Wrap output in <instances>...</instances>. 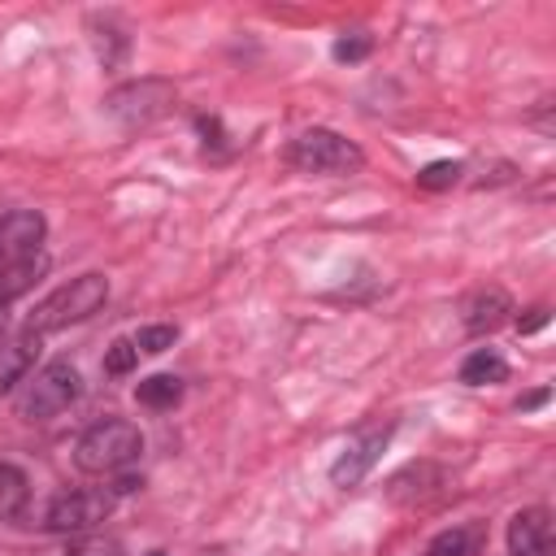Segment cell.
Segmentation results:
<instances>
[{"label": "cell", "instance_id": "obj_1", "mask_svg": "<svg viewBox=\"0 0 556 556\" xmlns=\"http://www.w3.org/2000/svg\"><path fill=\"white\" fill-rule=\"evenodd\" d=\"M109 300V278L104 274H78L70 282H61L52 295H43L35 304V313L26 317V330L30 334H52V330H65L74 321H87L91 313H100Z\"/></svg>", "mask_w": 556, "mask_h": 556}, {"label": "cell", "instance_id": "obj_2", "mask_svg": "<svg viewBox=\"0 0 556 556\" xmlns=\"http://www.w3.org/2000/svg\"><path fill=\"white\" fill-rule=\"evenodd\" d=\"M143 452V434L135 421L126 417H104L96 426H87L74 443V465L83 473H122L126 465H135Z\"/></svg>", "mask_w": 556, "mask_h": 556}, {"label": "cell", "instance_id": "obj_3", "mask_svg": "<svg viewBox=\"0 0 556 556\" xmlns=\"http://www.w3.org/2000/svg\"><path fill=\"white\" fill-rule=\"evenodd\" d=\"M282 161H287L291 169H300V174H330V178H343V174H356V169L365 165V152H361L348 135H339V130H330V126H313V130H300V135L282 148Z\"/></svg>", "mask_w": 556, "mask_h": 556}, {"label": "cell", "instance_id": "obj_4", "mask_svg": "<svg viewBox=\"0 0 556 556\" xmlns=\"http://www.w3.org/2000/svg\"><path fill=\"white\" fill-rule=\"evenodd\" d=\"M174 96L178 91L165 78H135V83H122V87H113L104 96V113L117 126L135 130V126H152L156 117H165L174 109Z\"/></svg>", "mask_w": 556, "mask_h": 556}, {"label": "cell", "instance_id": "obj_5", "mask_svg": "<svg viewBox=\"0 0 556 556\" xmlns=\"http://www.w3.org/2000/svg\"><path fill=\"white\" fill-rule=\"evenodd\" d=\"M78 395H83L78 369H74L70 361H48V365L26 382L17 413H22L26 421H48V417H61Z\"/></svg>", "mask_w": 556, "mask_h": 556}, {"label": "cell", "instance_id": "obj_6", "mask_svg": "<svg viewBox=\"0 0 556 556\" xmlns=\"http://www.w3.org/2000/svg\"><path fill=\"white\" fill-rule=\"evenodd\" d=\"M113 513V491H61L48 500L39 526L52 534H83Z\"/></svg>", "mask_w": 556, "mask_h": 556}, {"label": "cell", "instance_id": "obj_7", "mask_svg": "<svg viewBox=\"0 0 556 556\" xmlns=\"http://www.w3.org/2000/svg\"><path fill=\"white\" fill-rule=\"evenodd\" d=\"M391 430H395V426H374V430H361L356 439H348V447H343V452L334 456V465H330V482L343 486V491L356 486V482L378 465V456H382Z\"/></svg>", "mask_w": 556, "mask_h": 556}, {"label": "cell", "instance_id": "obj_8", "mask_svg": "<svg viewBox=\"0 0 556 556\" xmlns=\"http://www.w3.org/2000/svg\"><path fill=\"white\" fill-rule=\"evenodd\" d=\"M43 235H48L43 213H35V208H9V213L0 217V265L43 252V248H39Z\"/></svg>", "mask_w": 556, "mask_h": 556}, {"label": "cell", "instance_id": "obj_9", "mask_svg": "<svg viewBox=\"0 0 556 556\" xmlns=\"http://www.w3.org/2000/svg\"><path fill=\"white\" fill-rule=\"evenodd\" d=\"M508 552L513 556H552V513L543 504L521 508L508 521Z\"/></svg>", "mask_w": 556, "mask_h": 556}, {"label": "cell", "instance_id": "obj_10", "mask_svg": "<svg viewBox=\"0 0 556 556\" xmlns=\"http://www.w3.org/2000/svg\"><path fill=\"white\" fill-rule=\"evenodd\" d=\"M35 356H39V334L17 330V334H4L0 339V395L13 391L35 369Z\"/></svg>", "mask_w": 556, "mask_h": 556}, {"label": "cell", "instance_id": "obj_11", "mask_svg": "<svg viewBox=\"0 0 556 556\" xmlns=\"http://www.w3.org/2000/svg\"><path fill=\"white\" fill-rule=\"evenodd\" d=\"M508 313H513L508 291H504V287H482V291H473L469 304H465V330H469V334L495 330L500 321H508Z\"/></svg>", "mask_w": 556, "mask_h": 556}, {"label": "cell", "instance_id": "obj_12", "mask_svg": "<svg viewBox=\"0 0 556 556\" xmlns=\"http://www.w3.org/2000/svg\"><path fill=\"white\" fill-rule=\"evenodd\" d=\"M48 252H35V256H22V261H9V265H0V313H4V304H13L17 295H26L43 274H48Z\"/></svg>", "mask_w": 556, "mask_h": 556}, {"label": "cell", "instance_id": "obj_13", "mask_svg": "<svg viewBox=\"0 0 556 556\" xmlns=\"http://www.w3.org/2000/svg\"><path fill=\"white\" fill-rule=\"evenodd\" d=\"M460 382H465V387H495V382H508V361H504L495 348H473V352L460 361Z\"/></svg>", "mask_w": 556, "mask_h": 556}, {"label": "cell", "instance_id": "obj_14", "mask_svg": "<svg viewBox=\"0 0 556 556\" xmlns=\"http://www.w3.org/2000/svg\"><path fill=\"white\" fill-rule=\"evenodd\" d=\"M91 43H96V56L104 61V70H117L126 56H130V35L122 26H113V17H91Z\"/></svg>", "mask_w": 556, "mask_h": 556}, {"label": "cell", "instance_id": "obj_15", "mask_svg": "<svg viewBox=\"0 0 556 556\" xmlns=\"http://www.w3.org/2000/svg\"><path fill=\"white\" fill-rule=\"evenodd\" d=\"M26 500H30V478H26V469L13 465V460H0V521L17 517V513L26 508Z\"/></svg>", "mask_w": 556, "mask_h": 556}, {"label": "cell", "instance_id": "obj_16", "mask_svg": "<svg viewBox=\"0 0 556 556\" xmlns=\"http://www.w3.org/2000/svg\"><path fill=\"white\" fill-rule=\"evenodd\" d=\"M135 400L143 404V408H174L178 400H182V382L174 378V374H152V378H143L139 387H135Z\"/></svg>", "mask_w": 556, "mask_h": 556}, {"label": "cell", "instance_id": "obj_17", "mask_svg": "<svg viewBox=\"0 0 556 556\" xmlns=\"http://www.w3.org/2000/svg\"><path fill=\"white\" fill-rule=\"evenodd\" d=\"M460 178V161H430L417 169V187L421 191H443V187H456Z\"/></svg>", "mask_w": 556, "mask_h": 556}, {"label": "cell", "instance_id": "obj_18", "mask_svg": "<svg viewBox=\"0 0 556 556\" xmlns=\"http://www.w3.org/2000/svg\"><path fill=\"white\" fill-rule=\"evenodd\" d=\"M135 365H139V348H135V339H113V343L104 348V374L122 378V374H130Z\"/></svg>", "mask_w": 556, "mask_h": 556}, {"label": "cell", "instance_id": "obj_19", "mask_svg": "<svg viewBox=\"0 0 556 556\" xmlns=\"http://www.w3.org/2000/svg\"><path fill=\"white\" fill-rule=\"evenodd\" d=\"M369 52H374V39H369L365 30H343V35L334 39V48H330V56H334V61H348V65H352V61H365Z\"/></svg>", "mask_w": 556, "mask_h": 556}, {"label": "cell", "instance_id": "obj_20", "mask_svg": "<svg viewBox=\"0 0 556 556\" xmlns=\"http://www.w3.org/2000/svg\"><path fill=\"white\" fill-rule=\"evenodd\" d=\"M65 556H122V543L109 539V534H78L65 547Z\"/></svg>", "mask_w": 556, "mask_h": 556}, {"label": "cell", "instance_id": "obj_21", "mask_svg": "<svg viewBox=\"0 0 556 556\" xmlns=\"http://www.w3.org/2000/svg\"><path fill=\"white\" fill-rule=\"evenodd\" d=\"M174 339H178V326H139L135 348H139V352H148V356H156V352L174 348Z\"/></svg>", "mask_w": 556, "mask_h": 556}, {"label": "cell", "instance_id": "obj_22", "mask_svg": "<svg viewBox=\"0 0 556 556\" xmlns=\"http://www.w3.org/2000/svg\"><path fill=\"white\" fill-rule=\"evenodd\" d=\"M547 326V308L543 304H534V308H526V317H517V330L521 334H534V330H543Z\"/></svg>", "mask_w": 556, "mask_h": 556}, {"label": "cell", "instance_id": "obj_23", "mask_svg": "<svg viewBox=\"0 0 556 556\" xmlns=\"http://www.w3.org/2000/svg\"><path fill=\"white\" fill-rule=\"evenodd\" d=\"M547 400H552V387H539V391H530V395H521V404H517V408H521V413H530V408H543Z\"/></svg>", "mask_w": 556, "mask_h": 556}, {"label": "cell", "instance_id": "obj_24", "mask_svg": "<svg viewBox=\"0 0 556 556\" xmlns=\"http://www.w3.org/2000/svg\"><path fill=\"white\" fill-rule=\"evenodd\" d=\"M0 339H4V313H0Z\"/></svg>", "mask_w": 556, "mask_h": 556}, {"label": "cell", "instance_id": "obj_25", "mask_svg": "<svg viewBox=\"0 0 556 556\" xmlns=\"http://www.w3.org/2000/svg\"><path fill=\"white\" fill-rule=\"evenodd\" d=\"M148 556H165V552H148Z\"/></svg>", "mask_w": 556, "mask_h": 556}]
</instances>
